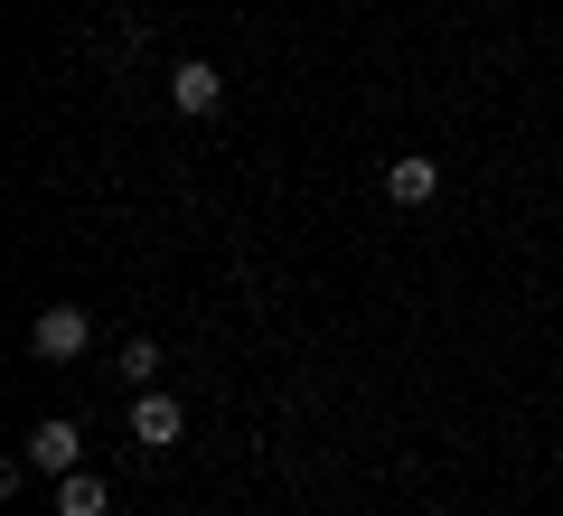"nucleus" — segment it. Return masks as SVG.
<instances>
[{
    "label": "nucleus",
    "instance_id": "obj_1",
    "mask_svg": "<svg viewBox=\"0 0 563 516\" xmlns=\"http://www.w3.org/2000/svg\"><path fill=\"white\" fill-rule=\"evenodd\" d=\"M85 348H95V319H85L76 300H57V310L29 319V358H38V366H76Z\"/></svg>",
    "mask_w": 563,
    "mask_h": 516
},
{
    "label": "nucleus",
    "instance_id": "obj_2",
    "mask_svg": "<svg viewBox=\"0 0 563 516\" xmlns=\"http://www.w3.org/2000/svg\"><path fill=\"white\" fill-rule=\"evenodd\" d=\"M20 451H29V470H47V479H66V470H85V432H76V422H66V414H47V422H29V441H20Z\"/></svg>",
    "mask_w": 563,
    "mask_h": 516
},
{
    "label": "nucleus",
    "instance_id": "obj_3",
    "mask_svg": "<svg viewBox=\"0 0 563 516\" xmlns=\"http://www.w3.org/2000/svg\"><path fill=\"white\" fill-rule=\"evenodd\" d=\"M179 432H188L179 395H161V385H141V395H132V441H141V451H179Z\"/></svg>",
    "mask_w": 563,
    "mask_h": 516
},
{
    "label": "nucleus",
    "instance_id": "obj_4",
    "mask_svg": "<svg viewBox=\"0 0 563 516\" xmlns=\"http://www.w3.org/2000/svg\"><path fill=\"white\" fill-rule=\"evenodd\" d=\"M217 103H225V76H217V66H207V57H179V66H169V113L207 122V113H217Z\"/></svg>",
    "mask_w": 563,
    "mask_h": 516
},
{
    "label": "nucleus",
    "instance_id": "obj_5",
    "mask_svg": "<svg viewBox=\"0 0 563 516\" xmlns=\"http://www.w3.org/2000/svg\"><path fill=\"white\" fill-rule=\"evenodd\" d=\"M385 198H395V207H432V198H442V160H432V151H404L395 169H385Z\"/></svg>",
    "mask_w": 563,
    "mask_h": 516
},
{
    "label": "nucleus",
    "instance_id": "obj_6",
    "mask_svg": "<svg viewBox=\"0 0 563 516\" xmlns=\"http://www.w3.org/2000/svg\"><path fill=\"white\" fill-rule=\"evenodd\" d=\"M103 507H113V488H103L95 470H66L57 479V516H103Z\"/></svg>",
    "mask_w": 563,
    "mask_h": 516
},
{
    "label": "nucleus",
    "instance_id": "obj_7",
    "mask_svg": "<svg viewBox=\"0 0 563 516\" xmlns=\"http://www.w3.org/2000/svg\"><path fill=\"white\" fill-rule=\"evenodd\" d=\"M122 376H132V395H141V385L161 376V348H151V338H132V348H122Z\"/></svg>",
    "mask_w": 563,
    "mask_h": 516
}]
</instances>
